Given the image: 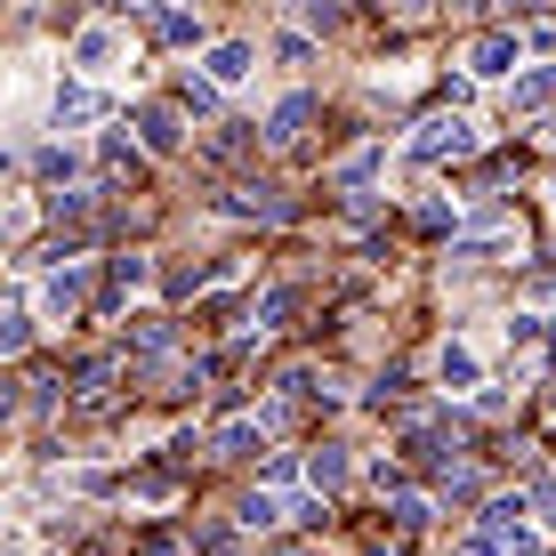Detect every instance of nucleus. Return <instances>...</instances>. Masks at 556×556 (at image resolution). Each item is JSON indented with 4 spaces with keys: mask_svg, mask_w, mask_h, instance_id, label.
<instances>
[{
    "mask_svg": "<svg viewBox=\"0 0 556 556\" xmlns=\"http://www.w3.org/2000/svg\"><path fill=\"white\" fill-rule=\"evenodd\" d=\"M105 169H113V178H138V169H146V153L129 146V138H105Z\"/></svg>",
    "mask_w": 556,
    "mask_h": 556,
    "instance_id": "19",
    "label": "nucleus"
},
{
    "mask_svg": "<svg viewBox=\"0 0 556 556\" xmlns=\"http://www.w3.org/2000/svg\"><path fill=\"white\" fill-rule=\"evenodd\" d=\"M548 98H556V65H532L525 81H516V105H525V113H541Z\"/></svg>",
    "mask_w": 556,
    "mask_h": 556,
    "instance_id": "13",
    "label": "nucleus"
},
{
    "mask_svg": "<svg viewBox=\"0 0 556 556\" xmlns=\"http://www.w3.org/2000/svg\"><path fill=\"white\" fill-rule=\"evenodd\" d=\"M194 16H186V9H153V41H169V49H186V41H194Z\"/></svg>",
    "mask_w": 556,
    "mask_h": 556,
    "instance_id": "14",
    "label": "nucleus"
},
{
    "mask_svg": "<svg viewBox=\"0 0 556 556\" xmlns=\"http://www.w3.org/2000/svg\"><path fill=\"white\" fill-rule=\"evenodd\" d=\"M226 210H235V218H266V226H282V218H291L282 186H235V194H226Z\"/></svg>",
    "mask_w": 556,
    "mask_h": 556,
    "instance_id": "7",
    "label": "nucleus"
},
{
    "mask_svg": "<svg viewBox=\"0 0 556 556\" xmlns=\"http://www.w3.org/2000/svg\"><path fill=\"white\" fill-rule=\"evenodd\" d=\"M282 395H323L315 388V363H291V371H282Z\"/></svg>",
    "mask_w": 556,
    "mask_h": 556,
    "instance_id": "23",
    "label": "nucleus"
},
{
    "mask_svg": "<svg viewBox=\"0 0 556 556\" xmlns=\"http://www.w3.org/2000/svg\"><path fill=\"white\" fill-rule=\"evenodd\" d=\"M404 9H435V0H404Z\"/></svg>",
    "mask_w": 556,
    "mask_h": 556,
    "instance_id": "27",
    "label": "nucleus"
},
{
    "mask_svg": "<svg viewBox=\"0 0 556 556\" xmlns=\"http://www.w3.org/2000/svg\"><path fill=\"white\" fill-rule=\"evenodd\" d=\"M202 556H235V548H226V541H202Z\"/></svg>",
    "mask_w": 556,
    "mask_h": 556,
    "instance_id": "25",
    "label": "nucleus"
},
{
    "mask_svg": "<svg viewBox=\"0 0 556 556\" xmlns=\"http://www.w3.org/2000/svg\"><path fill=\"white\" fill-rule=\"evenodd\" d=\"M452 9H484V0H452Z\"/></svg>",
    "mask_w": 556,
    "mask_h": 556,
    "instance_id": "26",
    "label": "nucleus"
},
{
    "mask_svg": "<svg viewBox=\"0 0 556 556\" xmlns=\"http://www.w3.org/2000/svg\"><path fill=\"white\" fill-rule=\"evenodd\" d=\"M146 282H153V258H138V251L113 258V299H122V291H146Z\"/></svg>",
    "mask_w": 556,
    "mask_h": 556,
    "instance_id": "16",
    "label": "nucleus"
},
{
    "mask_svg": "<svg viewBox=\"0 0 556 556\" xmlns=\"http://www.w3.org/2000/svg\"><path fill=\"white\" fill-rule=\"evenodd\" d=\"M282 315H291V291H258L251 299V331H275Z\"/></svg>",
    "mask_w": 556,
    "mask_h": 556,
    "instance_id": "17",
    "label": "nucleus"
},
{
    "mask_svg": "<svg viewBox=\"0 0 556 556\" xmlns=\"http://www.w3.org/2000/svg\"><path fill=\"white\" fill-rule=\"evenodd\" d=\"M404 153H412V162H468V153H476V122H468V113H428Z\"/></svg>",
    "mask_w": 556,
    "mask_h": 556,
    "instance_id": "1",
    "label": "nucleus"
},
{
    "mask_svg": "<svg viewBox=\"0 0 556 556\" xmlns=\"http://www.w3.org/2000/svg\"><path fill=\"white\" fill-rule=\"evenodd\" d=\"M435 379H444L452 395L484 388V363H476V348H468V339H444V355H435Z\"/></svg>",
    "mask_w": 556,
    "mask_h": 556,
    "instance_id": "5",
    "label": "nucleus"
},
{
    "mask_svg": "<svg viewBox=\"0 0 556 556\" xmlns=\"http://www.w3.org/2000/svg\"><path fill=\"white\" fill-rule=\"evenodd\" d=\"M113 56H122V41H113V25H89L81 41H73V65H81V73H105Z\"/></svg>",
    "mask_w": 556,
    "mask_h": 556,
    "instance_id": "11",
    "label": "nucleus"
},
{
    "mask_svg": "<svg viewBox=\"0 0 556 556\" xmlns=\"http://www.w3.org/2000/svg\"><path fill=\"white\" fill-rule=\"evenodd\" d=\"M388 516H395V525H404V532H419V525H428V492H404V484H395V501H388Z\"/></svg>",
    "mask_w": 556,
    "mask_h": 556,
    "instance_id": "15",
    "label": "nucleus"
},
{
    "mask_svg": "<svg viewBox=\"0 0 556 556\" xmlns=\"http://www.w3.org/2000/svg\"><path fill=\"white\" fill-rule=\"evenodd\" d=\"M41 178H73V146H49L41 153Z\"/></svg>",
    "mask_w": 556,
    "mask_h": 556,
    "instance_id": "24",
    "label": "nucleus"
},
{
    "mask_svg": "<svg viewBox=\"0 0 556 556\" xmlns=\"http://www.w3.org/2000/svg\"><path fill=\"white\" fill-rule=\"evenodd\" d=\"M548 275H556V266H548Z\"/></svg>",
    "mask_w": 556,
    "mask_h": 556,
    "instance_id": "28",
    "label": "nucleus"
},
{
    "mask_svg": "<svg viewBox=\"0 0 556 556\" xmlns=\"http://www.w3.org/2000/svg\"><path fill=\"white\" fill-rule=\"evenodd\" d=\"M266 428H275V412L266 419H226V428L210 435V452L218 459H251V452H266Z\"/></svg>",
    "mask_w": 556,
    "mask_h": 556,
    "instance_id": "6",
    "label": "nucleus"
},
{
    "mask_svg": "<svg viewBox=\"0 0 556 556\" xmlns=\"http://www.w3.org/2000/svg\"><path fill=\"white\" fill-rule=\"evenodd\" d=\"M251 65H258V49H251V41H218V49H210V81H218V89H235Z\"/></svg>",
    "mask_w": 556,
    "mask_h": 556,
    "instance_id": "10",
    "label": "nucleus"
},
{
    "mask_svg": "<svg viewBox=\"0 0 556 556\" xmlns=\"http://www.w3.org/2000/svg\"><path fill=\"white\" fill-rule=\"evenodd\" d=\"M371 169H379V153L363 146V153H348V162H339V186H348V194H355V186H371Z\"/></svg>",
    "mask_w": 556,
    "mask_h": 556,
    "instance_id": "20",
    "label": "nucleus"
},
{
    "mask_svg": "<svg viewBox=\"0 0 556 556\" xmlns=\"http://www.w3.org/2000/svg\"><path fill=\"white\" fill-rule=\"evenodd\" d=\"M129 129H138V146H146V153H162V162L186 146V122H178V105H138V122H129Z\"/></svg>",
    "mask_w": 556,
    "mask_h": 556,
    "instance_id": "4",
    "label": "nucleus"
},
{
    "mask_svg": "<svg viewBox=\"0 0 556 556\" xmlns=\"http://www.w3.org/2000/svg\"><path fill=\"white\" fill-rule=\"evenodd\" d=\"M89 210H98V202H89V194H49V218H56V226H65V218H73V226H81V218H89Z\"/></svg>",
    "mask_w": 556,
    "mask_h": 556,
    "instance_id": "21",
    "label": "nucleus"
},
{
    "mask_svg": "<svg viewBox=\"0 0 556 556\" xmlns=\"http://www.w3.org/2000/svg\"><path fill=\"white\" fill-rule=\"evenodd\" d=\"M299 16L315 33H339V25H348V0H299Z\"/></svg>",
    "mask_w": 556,
    "mask_h": 556,
    "instance_id": "18",
    "label": "nucleus"
},
{
    "mask_svg": "<svg viewBox=\"0 0 556 556\" xmlns=\"http://www.w3.org/2000/svg\"><path fill=\"white\" fill-rule=\"evenodd\" d=\"M299 476L315 492H339V484H348V444H315V452L299 459Z\"/></svg>",
    "mask_w": 556,
    "mask_h": 556,
    "instance_id": "8",
    "label": "nucleus"
},
{
    "mask_svg": "<svg viewBox=\"0 0 556 556\" xmlns=\"http://www.w3.org/2000/svg\"><path fill=\"white\" fill-rule=\"evenodd\" d=\"M25 339H33L25 315H0V355H25Z\"/></svg>",
    "mask_w": 556,
    "mask_h": 556,
    "instance_id": "22",
    "label": "nucleus"
},
{
    "mask_svg": "<svg viewBox=\"0 0 556 556\" xmlns=\"http://www.w3.org/2000/svg\"><path fill=\"white\" fill-rule=\"evenodd\" d=\"M81 122H105L98 89H65V98H56V129H81Z\"/></svg>",
    "mask_w": 556,
    "mask_h": 556,
    "instance_id": "12",
    "label": "nucleus"
},
{
    "mask_svg": "<svg viewBox=\"0 0 556 556\" xmlns=\"http://www.w3.org/2000/svg\"><path fill=\"white\" fill-rule=\"evenodd\" d=\"M516 65H525V49H516V33H484V41L468 49V81H508Z\"/></svg>",
    "mask_w": 556,
    "mask_h": 556,
    "instance_id": "3",
    "label": "nucleus"
},
{
    "mask_svg": "<svg viewBox=\"0 0 556 556\" xmlns=\"http://www.w3.org/2000/svg\"><path fill=\"white\" fill-rule=\"evenodd\" d=\"M315 113H323V105H315V98H306V89H299V98H282V105H275V129H266V138H275V146H299Z\"/></svg>",
    "mask_w": 556,
    "mask_h": 556,
    "instance_id": "9",
    "label": "nucleus"
},
{
    "mask_svg": "<svg viewBox=\"0 0 556 556\" xmlns=\"http://www.w3.org/2000/svg\"><path fill=\"white\" fill-rule=\"evenodd\" d=\"M89 306V275H81V258H65V266H49V282H41V315H81Z\"/></svg>",
    "mask_w": 556,
    "mask_h": 556,
    "instance_id": "2",
    "label": "nucleus"
}]
</instances>
